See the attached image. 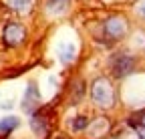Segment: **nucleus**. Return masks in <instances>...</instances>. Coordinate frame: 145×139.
Instances as JSON below:
<instances>
[{
	"label": "nucleus",
	"mask_w": 145,
	"mask_h": 139,
	"mask_svg": "<svg viewBox=\"0 0 145 139\" xmlns=\"http://www.w3.org/2000/svg\"><path fill=\"white\" fill-rule=\"evenodd\" d=\"M95 103L101 107H111L113 105V87L107 79H97L93 83V89H91Z\"/></svg>",
	"instance_id": "1"
},
{
	"label": "nucleus",
	"mask_w": 145,
	"mask_h": 139,
	"mask_svg": "<svg viewBox=\"0 0 145 139\" xmlns=\"http://www.w3.org/2000/svg\"><path fill=\"white\" fill-rule=\"evenodd\" d=\"M77 48H79V44H77L75 37H71V34H69V37L59 39V42H57V59L63 65L72 63L77 59Z\"/></svg>",
	"instance_id": "2"
},
{
	"label": "nucleus",
	"mask_w": 145,
	"mask_h": 139,
	"mask_svg": "<svg viewBox=\"0 0 145 139\" xmlns=\"http://www.w3.org/2000/svg\"><path fill=\"white\" fill-rule=\"evenodd\" d=\"M24 40V28L20 24H8L4 28V42L8 46H18Z\"/></svg>",
	"instance_id": "3"
},
{
	"label": "nucleus",
	"mask_w": 145,
	"mask_h": 139,
	"mask_svg": "<svg viewBox=\"0 0 145 139\" xmlns=\"http://www.w3.org/2000/svg\"><path fill=\"white\" fill-rule=\"evenodd\" d=\"M105 28H107V32L111 34V37H121V34H125V30H127V22L123 18H119V16H115V18L107 20Z\"/></svg>",
	"instance_id": "4"
},
{
	"label": "nucleus",
	"mask_w": 145,
	"mask_h": 139,
	"mask_svg": "<svg viewBox=\"0 0 145 139\" xmlns=\"http://www.w3.org/2000/svg\"><path fill=\"white\" fill-rule=\"evenodd\" d=\"M67 8H69V0H48L46 2V10L52 16H59V14L67 12Z\"/></svg>",
	"instance_id": "5"
},
{
	"label": "nucleus",
	"mask_w": 145,
	"mask_h": 139,
	"mask_svg": "<svg viewBox=\"0 0 145 139\" xmlns=\"http://www.w3.org/2000/svg\"><path fill=\"white\" fill-rule=\"evenodd\" d=\"M36 87L30 83L28 85V89H26V95H24V103H22V109L24 111H32L34 109V105H36Z\"/></svg>",
	"instance_id": "6"
},
{
	"label": "nucleus",
	"mask_w": 145,
	"mask_h": 139,
	"mask_svg": "<svg viewBox=\"0 0 145 139\" xmlns=\"http://www.w3.org/2000/svg\"><path fill=\"white\" fill-rule=\"evenodd\" d=\"M32 4H34V0H10V6L20 14H26L32 8Z\"/></svg>",
	"instance_id": "7"
},
{
	"label": "nucleus",
	"mask_w": 145,
	"mask_h": 139,
	"mask_svg": "<svg viewBox=\"0 0 145 139\" xmlns=\"http://www.w3.org/2000/svg\"><path fill=\"white\" fill-rule=\"evenodd\" d=\"M131 67H133V61H131V59L121 57V59H119V63L115 65V73H117L119 77H123V75H127V73L131 71Z\"/></svg>",
	"instance_id": "8"
},
{
	"label": "nucleus",
	"mask_w": 145,
	"mask_h": 139,
	"mask_svg": "<svg viewBox=\"0 0 145 139\" xmlns=\"http://www.w3.org/2000/svg\"><path fill=\"white\" fill-rule=\"evenodd\" d=\"M14 127H18V117H14V115H8V117H4V119H0V131H12Z\"/></svg>",
	"instance_id": "9"
},
{
	"label": "nucleus",
	"mask_w": 145,
	"mask_h": 139,
	"mask_svg": "<svg viewBox=\"0 0 145 139\" xmlns=\"http://www.w3.org/2000/svg\"><path fill=\"white\" fill-rule=\"evenodd\" d=\"M87 127V119L85 117H75V121H72V129L75 131H81Z\"/></svg>",
	"instance_id": "10"
},
{
	"label": "nucleus",
	"mask_w": 145,
	"mask_h": 139,
	"mask_svg": "<svg viewBox=\"0 0 145 139\" xmlns=\"http://www.w3.org/2000/svg\"><path fill=\"white\" fill-rule=\"evenodd\" d=\"M137 12H139L141 16H145V0H143V2H141L139 6H137Z\"/></svg>",
	"instance_id": "11"
},
{
	"label": "nucleus",
	"mask_w": 145,
	"mask_h": 139,
	"mask_svg": "<svg viewBox=\"0 0 145 139\" xmlns=\"http://www.w3.org/2000/svg\"><path fill=\"white\" fill-rule=\"evenodd\" d=\"M143 125H145V117H143Z\"/></svg>",
	"instance_id": "12"
}]
</instances>
